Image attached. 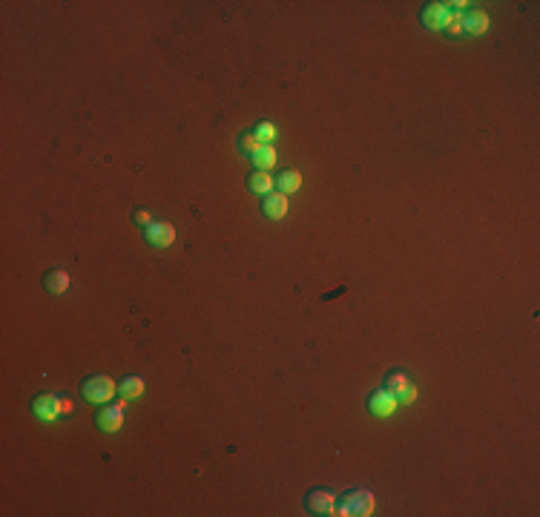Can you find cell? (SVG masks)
<instances>
[{"label": "cell", "instance_id": "obj_8", "mask_svg": "<svg viewBox=\"0 0 540 517\" xmlns=\"http://www.w3.org/2000/svg\"><path fill=\"white\" fill-rule=\"evenodd\" d=\"M147 241L153 248H170L175 241V227L170 222H153L147 227Z\"/></svg>", "mask_w": 540, "mask_h": 517}, {"label": "cell", "instance_id": "obj_4", "mask_svg": "<svg viewBox=\"0 0 540 517\" xmlns=\"http://www.w3.org/2000/svg\"><path fill=\"white\" fill-rule=\"evenodd\" d=\"M305 509L311 514H319V517H331V514H337V495L328 492V489H313L305 497Z\"/></svg>", "mask_w": 540, "mask_h": 517}, {"label": "cell", "instance_id": "obj_15", "mask_svg": "<svg viewBox=\"0 0 540 517\" xmlns=\"http://www.w3.org/2000/svg\"><path fill=\"white\" fill-rule=\"evenodd\" d=\"M299 187H302V175H299L296 170H285V173H279V178H276V190H279V193L290 196V193H296Z\"/></svg>", "mask_w": 540, "mask_h": 517}, {"label": "cell", "instance_id": "obj_7", "mask_svg": "<svg viewBox=\"0 0 540 517\" xmlns=\"http://www.w3.org/2000/svg\"><path fill=\"white\" fill-rule=\"evenodd\" d=\"M397 405H400V400L394 397L391 391H374L371 397H368V411L374 414V417H391L394 411H397Z\"/></svg>", "mask_w": 540, "mask_h": 517}, {"label": "cell", "instance_id": "obj_11", "mask_svg": "<svg viewBox=\"0 0 540 517\" xmlns=\"http://www.w3.org/2000/svg\"><path fill=\"white\" fill-rule=\"evenodd\" d=\"M463 32H468V35H483V32H489V12H483V9L466 12V15H463Z\"/></svg>", "mask_w": 540, "mask_h": 517}, {"label": "cell", "instance_id": "obj_17", "mask_svg": "<svg viewBox=\"0 0 540 517\" xmlns=\"http://www.w3.org/2000/svg\"><path fill=\"white\" fill-rule=\"evenodd\" d=\"M262 144H270V141H274L276 138V127L274 124H270V121H259V127H256V133H253Z\"/></svg>", "mask_w": 540, "mask_h": 517}, {"label": "cell", "instance_id": "obj_14", "mask_svg": "<svg viewBox=\"0 0 540 517\" xmlns=\"http://www.w3.org/2000/svg\"><path fill=\"white\" fill-rule=\"evenodd\" d=\"M250 159H253V167H256V170H264V173H267V167L276 164V147H274V144H262Z\"/></svg>", "mask_w": 540, "mask_h": 517}, {"label": "cell", "instance_id": "obj_6", "mask_svg": "<svg viewBox=\"0 0 540 517\" xmlns=\"http://www.w3.org/2000/svg\"><path fill=\"white\" fill-rule=\"evenodd\" d=\"M385 391H391L400 403H414L417 400V388L414 382H408V374L405 371H391L385 377Z\"/></svg>", "mask_w": 540, "mask_h": 517}, {"label": "cell", "instance_id": "obj_9", "mask_svg": "<svg viewBox=\"0 0 540 517\" xmlns=\"http://www.w3.org/2000/svg\"><path fill=\"white\" fill-rule=\"evenodd\" d=\"M262 213H264L267 219H274V222L285 219V213H288V196H285V193H279V190L267 193V196H264V201H262Z\"/></svg>", "mask_w": 540, "mask_h": 517}, {"label": "cell", "instance_id": "obj_10", "mask_svg": "<svg viewBox=\"0 0 540 517\" xmlns=\"http://www.w3.org/2000/svg\"><path fill=\"white\" fill-rule=\"evenodd\" d=\"M448 18H452V9H448V4H428L423 9V23L428 29H445Z\"/></svg>", "mask_w": 540, "mask_h": 517}, {"label": "cell", "instance_id": "obj_2", "mask_svg": "<svg viewBox=\"0 0 540 517\" xmlns=\"http://www.w3.org/2000/svg\"><path fill=\"white\" fill-rule=\"evenodd\" d=\"M115 391H118V385H115V380L107 377V374H95V377L83 380V385H81V394H83V397H86L89 403H101V405L112 403Z\"/></svg>", "mask_w": 540, "mask_h": 517}, {"label": "cell", "instance_id": "obj_3", "mask_svg": "<svg viewBox=\"0 0 540 517\" xmlns=\"http://www.w3.org/2000/svg\"><path fill=\"white\" fill-rule=\"evenodd\" d=\"M32 411L43 419V422H55L61 411H72V403L69 400H61L58 394H38L32 400Z\"/></svg>", "mask_w": 540, "mask_h": 517}, {"label": "cell", "instance_id": "obj_1", "mask_svg": "<svg viewBox=\"0 0 540 517\" xmlns=\"http://www.w3.org/2000/svg\"><path fill=\"white\" fill-rule=\"evenodd\" d=\"M374 506H377V500H374V495L368 489H353L339 500L337 514L339 517H371Z\"/></svg>", "mask_w": 540, "mask_h": 517}, {"label": "cell", "instance_id": "obj_5", "mask_svg": "<svg viewBox=\"0 0 540 517\" xmlns=\"http://www.w3.org/2000/svg\"><path fill=\"white\" fill-rule=\"evenodd\" d=\"M98 429L107 431V434H115L118 429L124 425V400H115V403H107L101 411H98Z\"/></svg>", "mask_w": 540, "mask_h": 517}, {"label": "cell", "instance_id": "obj_13", "mask_svg": "<svg viewBox=\"0 0 540 517\" xmlns=\"http://www.w3.org/2000/svg\"><path fill=\"white\" fill-rule=\"evenodd\" d=\"M248 187H250L253 193H259V196H267V193H274L276 181L270 178V173H264V170H256V173H250V178H248Z\"/></svg>", "mask_w": 540, "mask_h": 517}, {"label": "cell", "instance_id": "obj_18", "mask_svg": "<svg viewBox=\"0 0 540 517\" xmlns=\"http://www.w3.org/2000/svg\"><path fill=\"white\" fill-rule=\"evenodd\" d=\"M259 147H262V141H259V138H256L253 133H250V135H242V153H248V156H253V153H256V149H259Z\"/></svg>", "mask_w": 540, "mask_h": 517}, {"label": "cell", "instance_id": "obj_12", "mask_svg": "<svg viewBox=\"0 0 540 517\" xmlns=\"http://www.w3.org/2000/svg\"><path fill=\"white\" fill-rule=\"evenodd\" d=\"M43 285H46L49 293L61 296V293L69 290V273H67V270H49L46 276H43Z\"/></svg>", "mask_w": 540, "mask_h": 517}, {"label": "cell", "instance_id": "obj_19", "mask_svg": "<svg viewBox=\"0 0 540 517\" xmlns=\"http://www.w3.org/2000/svg\"><path fill=\"white\" fill-rule=\"evenodd\" d=\"M133 219H135V224H144V227H149V224H153V213H149L147 207H138V210L133 213Z\"/></svg>", "mask_w": 540, "mask_h": 517}, {"label": "cell", "instance_id": "obj_16", "mask_svg": "<svg viewBox=\"0 0 540 517\" xmlns=\"http://www.w3.org/2000/svg\"><path fill=\"white\" fill-rule=\"evenodd\" d=\"M118 394H121L124 400H138L141 394H144V380H141L138 374H133V377L121 380V385H118Z\"/></svg>", "mask_w": 540, "mask_h": 517}]
</instances>
